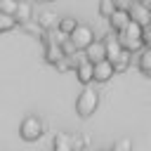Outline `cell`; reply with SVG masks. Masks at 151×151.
Returning a JSON list of instances; mask_svg holds the SVG:
<instances>
[{"mask_svg":"<svg viewBox=\"0 0 151 151\" xmlns=\"http://www.w3.org/2000/svg\"><path fill=\"white\" fill-rule=\"evenodd\" d=\"M116 38H118V42H120L123 50H127V52H139V50L144 47V26H139V24H134V21H127V24L116 33Z\"/></svg>","mask_w":151,"mask_h":151,"instance_id":"1","label":"cell"},{"mask_svg":"<svg viewBox=\"0 0 151 151\" xmlns=\"http://www.w3.org/2000/svg\"><path fill=\"white\" fill-rule=\"evenodd\" d=\"M99 106V92L92 87V85H85L76 99V113L78 118H90Z\"/></svg>","mask_w":151,"mask_h":151,"instance_id":"2","label":"cell"},{"mask_svg":"<svg viewBox=\"0 0 151 151\" xmlns=\"http://www.w3.org/2000/svg\"><path fill=\"white\" fill-rule=\"evenodd\" d=\"M42 132H45V125H42V120H40L38 116H33V113H28V116L19 123V137H21L24 142H38V139L42 137Z\"/></svg>","mask_w":151,"mask_h":151,"instance_id":"3","label":"cell"},{"mask_svg":"<svg viewBox=\"0 0 151 151\" xmlns=\"http://www.w3.org/2000/svg\"><path fill=\"white\" fill-rule=\"evenodd\" d=\"M66 38L73 42V47H76V50H85V47L94 40V31H92L87 24H78V26L66 35Z\"/></svg>","mask_w":151,"mask_h":151,"instance_id":"4","label":"cell"},{"mask_svg":"<svg viewBox=\"0 0 151 151\" xmlns=\"http://www.w3.org/2000/svg\"><path fill=\"white\" fill-rule=\"evenodd\" d=\"M116 76V68L109 59H101L97 64H92V83H109Z\"/></svg>","mask_w":151,"mask_h":151,"instance_id":"5","label":"cell"},{"mask_svg":"<svg viewBox=\"0 0 151 151\" xmlns=\"http://www.w3.org/2000/svg\"><path fill=\"white\" fill-rule=\"evenodd\" d=\"M83 52H85L83 57H85L90 64H97V61L106 59V47H104V40H99V38H94V40H92Z\"/></svg>","mask_w":151,"mask_h":151,"instance_id":"6","label":"cell"},{"mask_svg":"<svg viewBox=\"0 0 151 151\" xmlns=\"http://www.w3.org/2000/svg\"><path fill=\"white\" fill-rule=\"evenodd\" d=\"M127 14H130V21H134L139 26H149V7L139 5V2H132V7L127 9Z\"/></svg>","mask_w":151,"mask_h":151,"instance_id":"7","label":"cell"},{"mask_svg":"<svg viewBox=\"0 0 151 151\" xmlns=\"http://www.w3.org/2000/svg\"><path fill=\"white\" fill-rule=\"evenodd\" d=\"M73 68H76V78H78L80 85H90V83H92V64H90L85 57H83Z\"/></svg>","mask_w":151,"mask_h":151,"instance_id":"8","label":"cell"},{"mask_svg":"<svg viewBox=\"0 0 151 151\" xmlns=\"http://www.w3.org/2000/svg\"><path fill=\"white\" fill-rule=\"evenodd\" d=\"M127 21H130L127 9H113V12H111V17H109V26H111V31H113V33H118Z\"/></svg>","mask_w":151,"mask_h":151,"instance_id":"9","label":"cell"},{"mask_svg":"<svg viewBox=\"0 0 151 151\" xmlns=\"http://www.w3.org/2000/svg\"><path fill=\"white\" fill-rule=\"evenodd\" d=\"M14 19H17V21H31V19H33V7H31L28 0H19V2H17Z\"/></svg>","mask_w":151,"mask_h":151,"instance_id":"10","label":"cell"},{"mask_svg":"<svg viewBox=\"0 0 151 151\" xmlns=\"http://www.w3.org/2000/svg\"><path fill=\"white\" fill-rule=\"evenodd\" d=\"M45 59L50 61V64H59L61 59H64V52H61V45L59 42H47V47H45Z\"/></svg>","mask_w":151,"mask_h":151,"instance_id":"11","label":"cell"},{"mask_svg":"<svg viewBox=\"0 0 151 151\" xmlns=\"http://www.w3.org/2000/svg\"><path fill=\"white\" fill-rule=\"evenodd\" d=\"M130 61H132V52H127V50H120V52L111 59V64H113L116 73H118V71H125V68L130 66Z\"/></svg>","mask_w":151,"mask_h":151,"instance_id":"12","label":"cell"},{"mask_svg":"<svg viewBox=\"0 0 151 151\" xmlns=\"http://www.w3.org/2000/svg\"><path fill=\"white\" fill-rule=\"evenodd\" d=\"M57 21H59V17H57L54 12H40V14H38V26L45 28V31L57 28Z\"/></svg>","mask_w":151,"mask_h":151,"instance_id":"13","label":"cell"},{"mask_svg":"<svg viewBox=\"0 0 151 151\" xmlns=\"http://www.w3.org/2000/svg\"><path fill=\"white\" fill-rule=\"evenodd\" d=\"M104 47H106V59L111 61L123 47H120V42H118V38L116 35H109V38H104Z\"/></svg>","mask_w":151,"mask_h":151,"instance_id":"14","label":"cell"},{"mask_svg":"<svg viewBox=\"0 0 151 151\" xmlns=\"http://www.w3.org/2000/svg\"><path fill=\"white\" fill-rule=\"evenodd\" d=\"M137 66H139V71L144 73V76H149L151 78V50H146L144 47V52L139 54V59H137Z\"/></svg>","mask_w":151,"mask_h":151,"instance_id":"15","label":"cell"},{"mask_svg":"<svg viewBox=\"0 0 151 151\" xmlns=\"http://www.w3.org/2000/svg\"><path fill=\"white\" fill-rule=\"evenodd\" d=\"M78 24H80V21H78V19H73V17H61V19L57 21V28H59V33L68 35V33H71Z\"/></svg>","mask_w":151,"mask_h":151,"instance_id":"16","label":"cell"},{"mask_svg":"<svg viewBox=\"0 0 151 151\" xmlns=\"http://www.w3.org/2000/svg\"><path fill=\"white\" fill-rule=\"evenodd\" d=\"M17 26V19L14 14H7V12H0V33H7Z\"/></svg>","mask_w":151,"mask_h":151,"instance_id":"17","label":"cell"},{"mask_svg":"<svg viewBox=\"0 0 151 151\" xmlns=\"http://www.w3.org/2000/svg\"><path fill=\"white\" fill-rule=\"evenodd\" d=\"M132 139L130 137H120V139H116L113 142V146H111V151H132Z\"/></svg>","mask_w":151,"mask_h":151,"instance_id":"18","label":"cell"},{"mask_svg":"<svg viewBox=\"0 0 151 151\" xmlns=\"http://www.w3.org/2000/svg\"><path fill=\"white\" fill-rule=\"evenodd\" d=\"M113 9H116V7H113V2H111V0H101V5H99V14H101L104 19H109Z\"/></svg>","mask_w":151,"mask_h":151,"instance_id":"19","label":"cell"},{"mask_svg":"<svg viewBox=\"0 0 151 151\" xmlns=\"http://www.w3.org/2000/svg\"><path fill=\"white\" fill-rule=\"evenodd\" d=\"M17 2H19V0H5V2H0V12L14 14V12H17Z\"/></svg>","mask_w":151,"mask_h":151,"instance_id":"20","label":"cell"},{"mask_svg":"<svg viewBox=\"0 0 151 151\" xmlns=\"http://www.w3.org/2000/svg\"><path fill=\"white\" fill-rule=\"evenodd\" d=\"M111 2H113V7H116V9H130L134 0H111Z\"/></svg>","mask_w":151,"mask_h":151,"instance_id":"21","label":"cell"},{"mask_svg":"<svg viewBox=\"0 0 151 151\" xmlns=\"http://www.w3.org/2000/svg\"><path fill=\"white\" fill-rule=\"evenodd\" d=\"M144 47L151 50V26H144Z\"/></svg>","mask_w":151,"mask_h":151,"instance_id":"22","label":"cell"},{"mask_svg":"<svg viewBox=\"0 0 151 151\" xmlns=\"http://www.w3.org/2000/svg\"><path fill=\"white\" fill-rule=\"evenodd\" d=\"M134 2H139V5H144V7H149V9H151V0H134Z\"/></svg>","mask_w":151,"mask_h":151,"instance_id":"23","label":"cell"},{"mask_svg":"<svg viewBox=\"0 0 151 151\" xmlns=\"http://www.w3.org/2000/svg\"><path fill=\"white\" fill-rule=\"evenodd\" d=\"M149 26H151V9H149Z\"/></svg>","mask_w":151,"mask_h":151,"instance_id":"24","label":"cell"},{"mask_svg":"<svg viewBox=\"0 0 151 151\" xmlns=\"http://www.w3.org/2000/svg\"><path fill=\"white\" fill-rule=\"evenodd\" d=\"M97 151H111V149H97Z\"/></svg>","mask_w":151,"mask_h":151,"instance_id":"25","label":"cell"},{"mask_svg":"<svg viewBox=\"0 0 151 151\" xmlns=\"http://www.w3.org/2000/svg\"><path fill=\"white\" fill-rule=\"evenodd\" d=\"M0 2H5V0H0Z\"/></svg>","mask_w":151,"mask_h":151,"instance_id":"26","label":"cell"}]
</instances>
